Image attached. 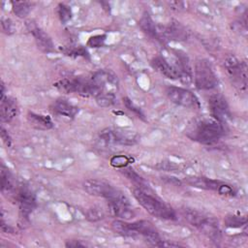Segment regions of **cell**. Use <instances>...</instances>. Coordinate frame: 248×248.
Listing matches in <instances>:
<instances>
[{"instance_id": "6da1fadb", "label": "cell", "mask_w": 248, "mask_h": 248, "mask_svg": "<svg viewBox=\"0 0 248 248\" xmlns=\"http://www.w3.org/2000/svg\"><path fill=\"white\" fill-rule=\"evenodd\" d=\"M225 134L222 122L218 120L204 119L194 124L187 132L189 138L199 142L209 144L218 140Z\"/></svg>"}, {"instance_id": "7a4b0ae2", "label": "cell", "mask_w": 248, "mask_h": 248, "mask_svg": "<svg viewBox=\"0 0 248 248\" xmlns=\"http://www.w3.org/2000/svg\"><path fill=\"white\" fill-rule=\"evenodd\" d=\"M134 197L138 201V202L144 207V209L152 214L153 216H156L161 219L165 220H175L176 215L173 209L170 206H168L166 203L162 202L161 201L155 199L154 197L150 196L149 194L145 193L141 189H134L133 191Z\"/></svg>"}, {"instance_id": "3957f363", "label": "cell", "mask_w": 248, "mask_h": 248, "mask_svg": "<svg viewBox=\"0 0 248 248\" xmlns=\"http://www.w3.org/2000/svg\"><path fill=\"white\" fill-rule=\"evenodd\" d=\"M54 87L66 93H78L84 97H97L102 93V90L90 79L82 78H63L55 82Z\"/></svg>"}, {"instance_id": "277c9868", "label": "cell", "mask_w": 248, "mask_h": 248, "mask_svg": "<svg viewBox=\"0 0 248 248\" xmlns=\"http://www.w3.org/2000/svg\"><path fill=\"white\" fill-rule=\"evenodd\" d=\"M195 83L200 89H212L218 83L217 76L206 59H200L196 62Z\"/></svg>"}, {"instance_id": "5b68a950", "label": "cell", "mask_w": 248, "mask_h": 248, "mask_svg": "<svg viewBox=\"0 0 248 248\" xmlns=\"http://www.w3.org/2000/svg\"><path fill=\"white\" fill-rule=\"evenodd\" d=\"M225 68L235 86H238L239 89H245L247 79L245 62H240L235 56L231 55L225 60Z\"/></svg>"}, {"instance_id": "8992f818", "label": "cell", "mask_w": 248, "mask_h": 248, "mask_svg": "<svg viewBox=\"0 0 248 248\" xmlns=\"http://www.w3.org/2000/svg\"><path fill=\"white\" fill-rule=\"evenodd\" d=\"M82 187L86 193L91 196L96 197H103L106 198L108 201L114 198L117 193L119 192L117 189L113 188L109 184L97 180V179H87L82 183Z\"/></svg>"}, {"instance_id": "52a82bcc", "label": "cell", "mask_w": 248, "mask_h": 248, "mask_svg": "<svg viewBox=\"0 0 248 248\" xmlns=\"http://www.w3.org/2000/svg\"><path fill=\"white\" fill-rule=\"evenodd\" d=\"M167 95L172 103L182 107L192 108L199 105L197 97L191 91L181 87H175V86L168 87Z\"/></svg>"}, {"instance_id": "ba28073f", "label": "cell", "mask_w": 248, "mask_h": 248, "mask_svg": "<svg viewBox=\"0 0 248 248\" xmlns=\"http://www.w3.org/2000/svg\"><path fill=\"white\" fill-rule=\"evenodd\" d=\"M208 103L210 110L216 120H218L219 122H226L231 118L229 105L223 95L214 94L210 96Z\"/></svg>"}, {"instance_id": "9c48e42d", "label": "cell", "mask_w": 248, "mask_h": 248, "mask_svg": "<svg viewBox=\"0 0 248 248\" xmlns=\"http://www.w3.org/2000/svg\"><path fill=\"white\" fill-rule=\"evenodd\" d=\"M26 26H27L29 32L35 38L36 44L42 51L50 52L53 50V43H52L50 37L43 29H41L33 20L27 21Z\"/></svg>"}, {"instance_id": "30bf717a", "label": "cell", "mask_w": 248, "mask_h": 248, "mask_svg": "<svg viewBox=\"0 0 248 248\" xmlns=\"http://www.w3.org/2000/svg\"><path fill=\"white\" fill-rule=\"evenodd\" d=\"M16 200L18 202L20 210L25 214H29L36 206V198L32 191H30L27 187H21L18 190Z\"/></svg>"}, {"instance_id": "8fae6325", "label": "cell", "mask_w": 248, "mask_h": 248, "mask_svg": "<svg viewBox=\"0 0 248 248\" xmlns=\"http://www.w3.org/2000/svg\"><path fill=\"white\" fill-rule=\"evenodd\" d=\"M151 65L153 69H155L158 73L161 75L167 77L170 79H176L178 78V73L173 65H170L165 58L158 56L153 58Z\"/></svg>"}, {"instance_id": "7c38bea8", "label": "cell", "mask_w": 248, "mask_h": 248, "mask_svg": "<svg viewBox=\"0 0 248 248\" xmlns=\"http://www.w3.org/2000/svg\"><path fill=\"white\" fill-rule=\"evenodd\" d=\"M17 113V105L16 102L10 97L5 95L1 96L0 103V116L1 120L5 122L11 121Z\"/></svg>"}, {"instance_id": "4fadbf2b", "label": "cell", "mask_w": 248, "mask_h": 248, "mask_svg": "<svg viewBox=\"0 0 248 248\" xmlns=\"http://www.w3.org/2000/svg\"><path fill=\"white\" fill-rule=\"evenodd\" d=\"M108 210L111 215L120 217L125 220H129L135 217V212L131 208V204L114 202L110 201H108Z\"/></svg>"}, {"instance_id": "5bb4252c", "label": "cell", "mask_w": 248, "mask_h": 248, "mask_svg": "<svg viewBox=\"0 0 248 248\" xmlns=\"http://www.w3.org/2000/svg\"><path fill=\"white\" fill-rule=\"evenodd\" d=\"M27 120L32 127L39 130H48L53 126L51 119L47 115L29 112L27 115Z\"/></svg>"}, {"instance_id": "9a60e30c", "label": "cell", "mask_w": 248, "mask_h": 248, "mask_svg": "<svg viewBox=\"0 0 248 248\" xmlns=\"http://www.w3.org/2000/svg\"><path fill=\"white\" fill-rule=\"evenodd\" d=\"M199 230L212 240H218L221 236L220 228L215 219L207 217L205 222L199 228Z\"/></svg>"}, {"instance_id": "2e32d148", "label": "cell", "mask_w": 248, "mask_h": 248, "mask_svg": "<svg viewBox=\"0 0 248 248\" xmlns=\"http://www.w3.org/2000/svg\"><path fill=\"white\" fill-rule=\"evenodd\" d=\"M53 110L59 115H62L68 118H73L78 111L77 107L73 106L72 104H70L69 102L63 99H59L53 104Z\"/></svg>"}, {"instance_id": "e0dca14e", "label": "cell", "mask_w": 248, "mask_h": 248, "mask_svg": "<svg viewBox=\"0 0 248 248\" xmlns=\"http://www.w3.org/2000/svg\"><path fill=\"white\" fill-rule=\"evenodd\" d=\"M187 182L195 187L206 189V190H215L218 191L220 185L222 184L220 181L212 180L205 177H189L187 179Z\"/></svg>"}, {"instance_id": "ac0fdd59", "label": "cell", "mask_w": 248, "mask_h": 248, "mask_svg": "<svg viewBox=\"0 0 248 248\" xmlns=\"http://www.w3.org/2000/svg\"><path fill=\"white\" fill-rule=\"evenodd\" d=\"M182 214H183L184 218L187 220L188 223H190L192 226H194L198 229L204 223V221L208 217V216H205L204 214L199 212L198 210L193 209V208H189V207L183 208Z\"/></svg>"}, {"instance_id": "d6986e66", "label": "cell", "mask_w": 248, "mask_h": 248, "mask_svg": "<svg viewBox=\"0 0 248 248\" xmlns=\"http://www.w3.org/2000/svg\"><path fill=\"white\" fill-rule=\"evenodd\" d=\"M164 34L169 38L183 41L187 38V32L179 22H171L164 31Z\"/></svg>"}, {"instance_id": "ffe728a7", "label": "cell", "mask_w": 248, "mask_h": 248, "mask_svg": "<svg viewBox=\"0 0 248 248\" xmlns=\"http://www.w3.org/2000/svg\"><path fill=\"white\" fill-rule=\"evenodd\" d=\"M140 25L141 29L150 37L159 39V30L156 27V24L152 20L148 13H144L140 20Z\"/></svg>"}, {"instance_id": "44dd1931", "label": "cell", "mask_w": 248, "mask_h": 248, "mask_svg": "<svg viewBox=\"0 0 248 248\" xmlns=\"http://www.w3.org/2000/svg\"><path fill=\"white\" fill-rule=\"evenodd\" d=\"M112 229L117 233L124 235V236H136L134 230L132 228V224L121 221V220H115L112 222Z\"/></svg>"}, {"instance_id": "7402d4cb", "label": "cell", "mask_w": 248, "mask_h": 248, "mask_svg": "<svg viewBox=\"0 0 248 248\" xmlns=\"http://www.w3.org/2000/svg\"><path fill=\"white\" fill-rule=\"evenodd\" d=\"M13 12L18 17H25L31 11V4L27 1H12Z\"/></svg>"}, {"instance_id": "603a6c76", "label": "cell", "mask_w": 248, "mask_h": 248, "mask_svg": "<svg viewBox=\"0 0 248 248\" xmlns=\"http://www.w3.org/2000/svg\"><path fill=\"white\" fill-rule=\"evenodd\" d=\"M14 189V183L9 170L2 167L1 169V191L4 194L10 193Z\"/></svg>"}, {"instance_id": "cb8c5ba5", "label": "cell", "mask_w": 248, "mask_h": 248, "mask_svg": "<svg viewBox=\"0 0 248 248\" xmlns=\"http://www.w3.org/2000/svg\"><path fill=\"white\" fill-rule=\"evenodd\" d=\"M115 99L116 96L114 92H102L96 97V103L98 104V106L106 108L114 104Z\"/></svg>"}, {"instance_id": "d4e9b609", "label": "cell", "mask_w": 248, "mask_h": 248, "mask_svg": "<svg viewBox=\"0 0 248 248\" xmlns=\"http://www.w3.org/2000/svg\"><path fill=\"white\" fill-rule=\"evenodd\" d=\"M247 223V219L244 216L237 215H228L225 218V224L229 228H240L245 226Z\"/></svg>"}, {"instance_id": "484cf974", "label": "cell", "mask_w": 248, "mask_h": 248, "mask_svg": "<svg viewBox=\"0 0 248 248\" xmlns=\"http://www.w3.org/2000/svg\"><path fill=\"white\" fill-rule=\"evenodd\" d=\"M105 217V213L104 210L98 206H93L90 207L89 209H87L86 211V218L87 220L91 221V222H97L102 220Z\"/></svg>"}, {"instance_id": "4316f807", "label": "cell", "mask_w": 248, "mask_h": 248, "mask_svg": "<svg viewBox=\"0 0 248 248\" xmlns=\"http://www.w3.org/2000/svg\"><path fill=\"white\" fill-rule=\"evenodd\" d=\"M57 14L59 16V18L62 22H67L72 17V11L71 8L65 4H59L57 6Z\"/></svg>"}, {"instance_id": "83f0119b", "label": "cell", "mask_w": 248, "mask_h": 248, "mask_svg": "<svg viewBox=\"0 0 248 248\" xmlns=\"http://www.w3.org/2000/svg\"><path fill=\"white\" fill-rule=\"evenodd\" d=\"M122 172L124 173L125 176H127L130 180L134 181L135 183L139 184V185H142L143 184V179L141 176H140L133 169L131 168H123L122 170Z\"/></svg>"}, {"instance_id": "f1b7e54d", "label": "cell", "mask_w": 248, "mask_h": 248, "mask_svg": "<svg viewBox=\"0 0 248 248\" xmlns=\"http://www.w3.org/2000/svg\"><path fill=\"white\" fill-rule=\"evenodd\" d=\"M129 164V158L125 155H115L110 159V165L114 168H125Z\"/></svg>"}, {"instance_id": "f546056e", "label": "cell", "mask_w": 248, "mask_h": 248, "mask_svg": "<svg viewBox=\"0 0 248 248\" xmlns=\"http://www.w3.org/2000/svg\"><path fill=\"white\" fill-rule=\"evenodd\" d=\"M106 41V35H96L93 37H90L87 41V46L90 47H101L104 46Z\"/></svg>"}, {"instance_id": "4dcf8cb0", "label": "cell", "mask_w": 248, "mask_h": 248, "mask_svg": "<svg viewBox=\"0 0 248 248\" xmlns=\"http://www.w3.org/2000/svg\"><path fill=\"white\" fill-rule=\"evenodd\" d=\"M1 26L4 33L11 35L15 32V26L10 18H2L1 19Z\"/></svg>"}, {"instance_id": "1f68e13d", "label": "cell", "mask_w": 248, "mask_h": 248, "mask_svg": "<svg viewBox=\"0 0 248 248\" xmlns=\"http://www.w3.org/2000/svg\"><path fill=\"white\" fill-rule=\"evenodd\" d=\"M67 55H71V56H87V51L85 48L81 47V46H78V47H73L70 49H67L66 51Z\"/></svg>"}, {"instance_id": "d6a6232c", "label": "cell", "mask_w": 248, "mask_h": 248, "mask_svg": "<svg viewBox=\"0 0 248 248\" xmlns=\"http://www.w3.org/2000/svg\"><path fill=\"white\" fill-rule=\"evenodd\" d=\"M123 101H124V103H125V105H126V107L130 109V110H132V111H134L136 114H138V115H140V117H143V114L141 113V111H140V109L139 108H137L129 99H127V98H124L123 99Z\"/></svg>"}, {"instance_id": "836d02e7", "label": "cell", "mask_w": 248, "mask_h": 248, "mask_svg": "<svg viewBox=\"0 0 248 248\" xmlns=\"http://www.w3.org/2000/svg\"><path fill=\"white\" fill-rule=\"evenodd\" d=\"M219 194L221 195H227V196H232L233 195V190L232 188L230 186V185H227V184H224L222 183L217 191Z\"/></svg>"}, {"instance_id": "e575fe53", "label": "cell", "mask_w": 248, "mask_h": 248, "mask_svg": "<svg viewBox=\"0 0 248 248\" xmlns=\"http://www.w3.org/2000/svg\"><path fill=\"white\" fill-rule=\"evenodd\" d=\"M66 246L67 247H83V246H85V244H82L77 240H71L66 243Z\"/></svg>"}, {"instance_id": "d590c367", "label": "cell", "mask_w": 248, "mask_h": 248, "mask_svg": "<svg viewBox=\"0 0 248 248\" xmlns=\"http://www.w3.org/2000/svg\"><path fill=\"white\" fill-rule=\"evenodd\" d=\"M1 135H2V139L3 140L6 142L7 145H10L11 144V139L9 137V135L6 136V131L4 129H2V132H1Z\"/></svg>"}]
</instances>
